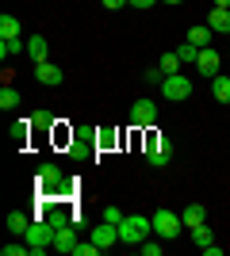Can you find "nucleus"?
Returning a JSON list of instances; mask_svg holds the SVG:
<instances>
[{
    "instance_id": "412c9836",
    "label": "nucleus",
    "mask_w": 230,
    "mask_h": 256,
    "mask_svg": "<svg viewBox=\"0 0 230 256\" xmlns=\"http://www.w3.org/2000/svg\"><path fill=\"white\" fill-rule=\"evenodd\" d=\"M20 50H23L20 38H4V42H0V58H4V62H8L12 54H20Z\"/></svg>"
},
{
    "instance_id": "1a4fd4ad",
    "label": "nucleus",
    "mask_w": 230,
    "mask_h": 256,
    "mask_svg": "<svg viewBox=\"0 0 230 256\" xmlns=\"http://www.w3.org/2000/svg\"><path fill=\"white\" fill-rule=\"evenodd\" d=\"M92 241H96L100 248H111V245H119V226H111V222L96 226V230H92Z\"/></svg>"
},
{
    "instance_id": "a211bd4d",
    "label": "nucleus",
    "mask_w": 230,
    "mask_h": 256,
    "mask_svg": "<svg viewBox=\"0 0 230 256\" xmlns=\"http://www.w3.org/2000/svg\"><path fill=\"white\" fill-rule=\"evenodd\" d=\"M180 65H184V62H180V58H176V54H161V73H165V76H173V73H180Z\"/></svg>"
},
{
    "instance_id": "a878e982",
    "label": "nucleus",
    "mask_w": 230,
    "mask_h": 256,
    "mask_svg": "<svg viewBox=\"0 0 230 256\" xmlns=\"http://www.w3.org/2000/svg\"><path fill=\"white\" fill-rule=\"evenodd\" d=\"M31 122H39V126H50V122H54V115H50V111H35Z\"/></svg>"
},
{
    "instance_id": "393cba45",
    "label": "nucleus",
    "mask_w": 230,
    "mask_h": 256,
    "mask_svg": "<svg viewBox=\"0 0 230 256\" xmlns=\"http://www.w3.org/2000/svg\"><path fill=\"white\" fill-rule=\"evenodd\" d=\"M100 252H104V248H100L96 241H92V245H77L73 248V256H100Z\"/></svg>"
},
{
    "instance_id": "aec40b11",
    "label": "nucleus",
    "mask_w": 230,
    "mask_h": 256,
    "mask_svg": "<svg viewBox=\"0 0 230 256\" xmlns=\"http://www.w3.org/2000/svg\"><path fill=\"white\" fill-rule=\"evenodd\" d=\"M192 241H196L199 248H207L211 245V230L207 226H192Z\"/></svg>"
},
{
    "instance_id": "c756f323",
    "label": "nucleus",
    "mask_w": 230,
    "mask_h": 256,
    "mask_svg": "<svg viewBox=\"0 0 230 256\" xmlns=\"http://www.w3.org/2000/svg\"><path fill=\"white\" fill-rule=\"evenodd\" d=\"M100 4H104L108 12H115V8H123V4H131V0H100Z\"/></svg>"
},
{
    "instance_id": "9b49d317",
    "label": "nucleus",
    "mask_w": 230,
    "mask_h": 256,
    "mask_svg": "<svg viewBox=\"0 0 230 256\" xmlns=\"http://www.w3.org/2000/svg\"><path fill=\"white\" fill-rule=\"evenodd\" d=\"M180 218H184L188 230H192V226H203V218H207V206H203V203H188L184 210H180Z\"/></svg>"
},
{
    "instance_id": "cd10ccee",
    "label": "nucleus",
    "mask_w": 230,
    "mask_h": 256,
    "mask_svg": "<svg viewBox=\"0 0 230 256\" xmlns=\"http://www.w3.org/2000/svg\"><path fill=\"white\" fill-rule=\"evenodd\" d=\"M146 80H150V84H161L165 73H161V69H146Z\"/></svg>"
},
{
    "instance_id": "20e7f679",
    "label": "nucleus",
    "mask_w": 230,
    "mask_h": 256,
    "mask_svg": "<svg viewBox=\"0 0 230 256\" xmlns=\"http://www.w3.org/2000/svg\"><path fill=\"white\" fill-rule=\"evenodd\" d=\"M161 96L169 100V104H180V100L192 96V80H188V76H180V73L165 76V80H161Z\"/></svg>"
},
{
    "instance_id": "f257e3e1",
    "label": "nucleus",
    "mask_w": 230,
    "mask_h": 256,
    "mask_svg": "<svg viewBox=\"0 0 230 256\" xmlns=\"http://www.w3.org/2000/svg\"><path fill=\"white\" fill-rule=\"evenodd\" d=\"M150 230H153V218H142V214H127V218L119 222V241H127V245H142Z\"/></svg>"
},
{
    "instance_id": "f03ea898",
    "label": "nucleus",
    "mask_w": 230,
    "mask_h": 256,
    "mask_svg": "<svg viewBox=\"0 0 230 256\" xmlns=\"http://www.w3.org/2000/svg\"><path fill=\"white\" fill-rule=\"evenodd\" d=\"M54 234H58V230L50 222H31V226H27V234H23V237H27V245H31V256H43L46 248H54Z\"/></svg>"
},
{
    "instance_id": "7ed1b4c3",
    "label": "nucleus",
    "mask_w": 230,
    "mask_h": 256,
    "mask_svg": "<svg viewBox=\"0 0 230 256\" xmlns=\"http://www.w3.org/2000/svg\"><path fill=\"white\" fill-rule=\"evenodd\" d=\"M180 230H184V218H180V214H173V210H157L153 214V234L157 237H165V241H173L176 234H180Z\"/></svg>"
},
{
    "instance_id": "6ab92c4d",
    "label": "nucleus",
    "mask_w": 230,
    "mask_h": 256,
    "mask_svg": "<svg viewBox=\"0 0 230 256\" xmlns=\"http://www.w3.org/2000/svg\"><path fill=\"white\" fill-rule=\"evenodd\" d=\"M27 226H31V222H27V214H20V210L8 214V230H12V234H27Z\"/></svg>"
},
{
    "instance_id": "9d476101",
    "label": "nucleus",
    "mask_w": 230,
    "mask_h": 256,
    "mask_svg": "<svg viewBox=\"0 0 230 256\" xmlns=\"http://www.w3.org/2000/svg\"><path fill=\"white\" fill-rule=\"evenodd\" d=\"M39 184H43L46 192H54L58 184H62V168L58 164H39Z\"/></svg>"
},
{
    "instance_id": "ddd939ff",
    "label": "nucleus",
    "mask_w": 230,
    "mask_h": 256,
    "mask_svg": "<svg viewBox=\"0 0 230 256\" xmlns=\"http://www.w3.org/2000/svg\"><path fill=\"white\" fill-rule=\"evenodd\" d=\"M207 27H211L215 34H219V31H230V8H215V12L207 16Z\"/></svg>"
},
{
    "instance_id": "4be33fe9",
    "label": "nucleus",
    "mask_w": 230,
    "mask_h": 256,
    "mask_svg": "<svg viewBox=\"0 0 230 256\" xmlns=\"http://www.w3.org/2000/svg\"><path fill=\"white\" fill-rule=\"evenodd\" d=\"M16 104H20V92H16V88H8V84H4V92H0V107L8 111V107H16Z\"/></svg>"
},
{
    "instance_id": "2eb2a0df",
    "label": "nucleus",
    "mask_w": 230,
    "mask_h": 256,
    "mask_svg": "<svg viewBox=\"0 0 230 256\" xmlns=\"http://www.w3.org/2000/svg\"><path fill=\"white\" fill-rule=\"evenodd\" d=\"M211 34H215V31H211L207 23H203V27H192V31H188V42L203 50V46H211Z\"/></svg>"
},
{
    "instance_id": "6e6552de",
    "label": "nucleus",
    "mask_w": 230,
    "mask_h": 256,
    "mask_svg": "<svg viewBox=\"0 0 230 256\" xmlns=\"http://www.w3.org/2000/svg\"><path fill=\"white\" fill-rule=\"evenodd\" d=\"M219 62H222L219 54L211 50V46H203V50H199V58H196V69H199L203 76H219Z\"/></svg>"
},
{
    "instance_id": "39448f33",
    "label": "nucleus",
    "mask_w": 230,
    "mask_h": 256,
    "mask_svg": "<svg viewBox=\"0 0 230 256\" xmlns=\"http://www.w3.org/2000/svg\"><path fill=\"white\" fill-rule=\"evenodd\" d=\"M153 122H157V104H153V100H134L131 104V126L146 130V126H153Z\"/></svg>"
},
{
    "instance_id": "72a5a7b5",
    "label": "nucleus",
    "mask_w": 230,
    "mask_h": 256,
    "mask_svg": "<svg viewBox=\"0 0 230 256\" xmlns=\"http://www.w3.org/2000/svg\"><path fill=\"white\" fill-rule=\"evenodd\" d=\"M165 4H184V0H165Z\"/></svg>"
},
{
    "instance_id": "c85d7f7f",
    "label": "nucleus",
    "mask_w": 230,
    "mask_h": 256,
    "mask_svg": "<svg viewBox=\"0 0 230 256\" xmlns=\"http://www.w3.org/2000/svg\"><path fill=\"white\" fill-rule=\"evenodd\" d=\"M50 226H54V230H62V226H66V214L54 210V214H50Z\"/></svg>"
},
{
    "instance_id": "f8f14e48",
    "label": "nucleus",
    "mask_w": 230,
    "mask_h": 256,
    "mask_svg": "<svg viewBox=\"0 0 230 256\" xmlns=\"http://www.w3.org/2000/svg\"><path fill=\"white\" fill-rule=\"evenodd\" d=\"M54 248H58V252H69V256H73L77 237H73V230H69V226H62V230L54 234Z\"/></svg>"
},
{
    "instance_id": "2f4dec72",
    "label": "nucleus",
    "mask_w": 230,
    "mask_h": 256,
    "mask_svg": "<svg viewBox=\"0 0 230 256\" xmlns=\"http://www.w3.org/2000/svg\"><path fill=\"white\" fill-rule=\"evenodd\" d=\"M142 256H161V245H142Z\"/></svg>"
},
{
    "instance_id": "423d86ee",
    "label": "nucleus",
    "mask_w": 230,
    "mask_h": 256,
    "mask_svg": "<svg viewBox=\"0 0 230 256\" xmlns=\"http://www.w3.org/2000/svg\"><path fill=\"white\" fill-rule=\"evenodd\" d=\"M173 160V146H169V138H153L150 150H146V164H153V168H165Z\"/></svg>"
},
{
    "instance_id": "f3484780",
    "label": "nucleus",
    "mask_w": 230,
    "mask_h": 256,
    "mask_svg": "<svg viewBox=\"0 0 230 256\" xmlns=\"http://www.w3.org/2000/svg\"><path fill=\"white\" fill-rule=\"evenodd\" d=\"M27 54H31L35 62H46V54H50V46H46V38H43V34H35L31 42H27Z\"/></svg>"
},
{
    "instance_id": "bb28decb",
    "label": "nucleus",
    "mask_w": 230,
    "mask_h": 256,
    "mask_svg": "<svg viewBox=\"0 0 230 256\" xmlns=\"http://www.w3.org/2000/svg\"><path fill=\"white\" fill-rule=\"evenodd\" d=\"M31 252V245H4V256H23Z\"/></svg>"
},
{
    "instance_id": "dca6fc26",
    "label": "nucleus",
    "mask_w": 230,
    "mask_h": 256,
    "mask_svg": "<svg viewBox=\"0 0 230 256\" xmlns=\"http://www.w3.org/2000/svg\"><path fill=\"white\" fill-rule=\"evenodd\" d=\"M0 38H20V20L8 16V12L0 16Z\"/></svg>"
},
{
    "instance_id": "473e14b6",
    "label": "nucleus",
    "mask_w": 230,
    "mask_h": 256,
    "mask_svg": "<svg viewBox=\"0 0 230 256\" xmlns=\"http://www.w3.org/2000/svg\"><path fill=\"white\" fill-rule=\"evenodd\" d=\"M215 8H230V0H215Z\"/></svg>"
},
{
    "instance_id": "4468645a",
    "label": "nucleus",
    "mask_w": 230,
    "mask_h": 256,
    "mask_svg": "<svg viewBox=\"0 0 230 256\" xmlns=\"http://www.w3.org/2000/svg\"><path fill=\"white\" fill-rule=\"evenodd\" d=\"M211 96L219 104H230V76H211Z\"/></svg>"
},
{
    "instance_id": "7c9ffc66",
    "label": "nucleus",
    "mask_w": 230,
    "mask_h": 256,
    "mask_svg": "<svg viewBox=\"0 0 230 256\" xmlns=\"http://www.w3.org/2000/svg\"><path fill=\"white\" fill-rule=\"evenodd\" d=\"M157 0H131V8H138V12H146V8H153Z\"/></svg>"
},
{
    "instance_id": "b1692460",
    "label": "nucleus",
    "mask_w": 230,
    "mask_h": 256,
    "mask_svg": "<svg viewBox=\"0 0 230 256\" xmlns=\"http://www.w3.org/2000/svg\"><path fill=\"white\" fill-rule=\"evenodd\" d=\"M123 218H127V214H123L119 206H104V222H111V226H119Z\"/></svg>"
},
{
    "instance_id": "0eeeda50",
    "label": "nucleus",
    "mask_w": 230,
    "mask_h": 256,
    "mask_svg": "<svg viewBox=\"0 0 230 256\" xmlns=\"http://www.w3.org/2000/svg\"><path fill=\"white\" fill-rule=\"evenodd\" d=\"M35 76H39V84H50V88H58L66 80V73H62L54 62H35Z\"/></svg>"
},
{
    "instance_id": "5701e85b",
    "label": "nucleus",
    "mask_w": 230,
    "mask_h": 256,
    "mask_svg": "<svg viewBox=\"0 0 230 256\" xmlns=\"http://www.w3.org/2000/svg\"><path fill=\"white\" fill-rule=\"evenodd\" d=\"M176 58H180V62H196V58H199V46L184 42V46H180V50H176Z\"/></svg>"
}]
</instances>
